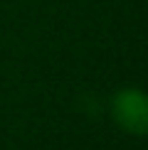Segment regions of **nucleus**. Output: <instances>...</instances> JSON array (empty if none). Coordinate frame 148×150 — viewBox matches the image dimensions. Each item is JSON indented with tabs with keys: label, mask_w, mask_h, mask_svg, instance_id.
I'll return each instance as SVG.
<instances>
[{
	"label": "nucleus",
	"mask_w": 148,
	"mask_h": 150,
	"mask_svg": "<svg viewBox=\"0 0 148 150\" xmlns=\"http://www.w3.org/2000/svg\"><path fill=\"white\" fill-rule=\"evenodd\" d=\"M111 116L119 126L131 135H146L148 130V98L136 86L116 91L111 101Z\"/></svg>",
	"instance_id": "nucleus-1"
}]
</instances>
